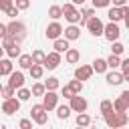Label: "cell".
Returning <instances> with one entry per match:
<instances>
[{
  "label": "cell",
  "instance_id": "cell-20",
  "mask_svg": "<svg viewBox=\"0 0 129 129\" xmlns=\"http://www.w3.org/2000/svg\"><path fill=\"white\" fill-rule=\"evenodd\" d=\"M107 16H109V20H113V22H119V20H123V14H121V8H119V6H113V8H109Z\"/></svg>",
  "mask_w": 129,
  "mask_h": 129
},
{
  "label": "cell",
  "instance_id": "cell-10",
  "mask_svg": "<svg viewBox=\"0 0 129 129\" xmlns=\"http://www.w3.org/2000/svg\"><path fill=\"white\" fill-rule=\"evenodd\" d=\"M58 64H60V52L52 50V52H48V54L44 56V62H42V67H44V69H48V71H54Z\"/></svg>",
  "mask_w": 129,
  "mask_h": 129
},
{
  "label": "cell",
  "instance_id": "cell-36",
  "mask_svg": "<svg viewBox=\"0 0 129 129\" xmlns=\"http://www.w3.org/2000/svg\"><path fill=\"white\" fill-rule=\"evenodd\" d=\"M69 87H71L75 93H81V91H83V81H79V79H73V81H69Z\"/></svg>",
  "mask_w": 129,
  "mask_h": 129
},
{
  "label": "cell",
  "instance_id": "cell-19",
  "mask_svg": "<svg viewBox=\"0 0 129 129\" xmlns=\"http://www.w3.org/2000/svg\"><path fill=\"white\" fill-rule=\"evenodd\" d=\"M52 48H54L56 52H60V54H62V52H64V50L69 48V40H67V38H60V36H58V38H54V42H52Z\"/></svg>",
  "mask_w": 129,
  "mask_h": 129
},
{
  "label": "cell",
  "instance_id": "cell-33",
  "mask_svg": "<svg viewBox=\"0 0 129 129\" xmlns=\"http://www.w3.org/2000/svg\"><path fill=\"white\" fill-rule=\"evenodd\" d=\"M111 111H115V109H113V101L103 99V101H101V113H103V115H107V113H111Z\"/></svg>",
  "mask_w": 129,
  "mask_h": 129
},
{
  "label": "cell",
  "instance_id": "cell-37",
  "mask_svg": "<svg viewBox=\"0 0 129 129\" xmlns=\"http://www.w3.org/2000/svg\"><path fill=\"white\" fill-rule=\"evenodd\" d=\"M14 6L18 10H28L30 8V0H14Z\"/></svg>",
  "mask_w": 129,
  "mask_h": 129
},
{
  "label": "cell",
  "instance_id": "cell-41",
  "mask_svg": "<svg viewBox=\"0 0 129 129\" xmlns=\"http://www.w3.org/2000/svg\"><path fill=\"white\" fill-rule=\"evenodd\" d=\"M18 12H20V10H18V8L14 6V4H12V6L8 8V10H6V14H8L10 18H16V16H18Z\"/></svg>",
  "mask_w": 129,
  "mask_h": 129
},
{
  "label": "cell",
  "instance_id": "cell-39",
  "mask_svg": "<svg viewBox=\"0 0 129 129\" xmlns=\"http://www.w3.org/2000/svg\"><path fill=\"white\" fill-rule=\"evenodd\" d=\"M12 4H14V0H0V12H6Z\"/></svg>",
  "mask_w": 129,
  "mask_h": 129
},
{
  "label": "cell",
  "instance_id": "cell-35",
  "mask_svg": "<svg viewBox=\"0 0 129 129\" xmlns=\"http://www.w3.org/2000/svg\"><path fill=\"white\" fill-rule=\"evenodd\" d=\"M123 50H125V46H123L119 40H113V42H111V52H113V54H123Z\"/></svg>",
  "mask_w": 129,
  "mask_h": 129
},
{
  "label": "cell",
  "instance_id": "cell-30",
  "mask_svg": "<svg viewBox=\"0 0 129 129\" xmlns=\"http://www.w3.org/2000/svg\"><path fill=\"white\" fill-rule=\"evenodd\" d=\"M44 91H46L44 83H34V85H32V89H30V93H32L34 97H42V95H44Z\"/></svg>",
  "mask_w": 129,
  "mask_h": 129
},
{
  "label": "cell",
  "instance_id": "cell-16",
  "mask_svg": "<svg viewBox=\"0 0 129 129\" xmlns=\"http://www.w3.org/2000/svg\"><path fill=\"white\" fill-rule=\"evenodd\" d=\"M14 71V64H12V58H0V77H8L10 73Z\"/></svg>",
  "mask_w": 129,
  "mask_h": 129
},
{
  "label": "cell",
  "instance_id": "cell-2",
  "mask_svg": "<svg viewBox=\"0 0 129 129\" xmlns=\"http://www.w3.org/2000/svg\"><path fill=\"white\" fill-rule=\"evenodd\" d=\"M2 46H4V50H6V54H8L10 58H16V56H20V54H22L20 42H18L12 34H6V36L2 38Z\"/></svg>",
  "mask_w": 129,
  "mask_h": 129
},
{
  "label": "cell",
  "instance_id": "cell-7",
  "mask_svg": "<svg viewBox=\"0 0 129 129\" xmlns=\"http://www.w3.org/2000/svg\"><path fill=\"white\" fill-rule=\"evenodd\" d=\"M119 34H121L119 24L113 22V20H109V22L105 24V28H103V36H105L109 42H113V40H119Z\"/></svg>",
  "mask_w": 129,
  "mask_h": 129
},
{
  "label": "cell",
  "instance_id": "cell-4",
  "mask_svg": "<svg viewBox=\"0 0 129 129\" xmlns=\"http://www.w3.org/2000/svg\"><path fill=\"white\" fill-rule=\"evenodd\" d=\"M20 99H16V95L14 97H8V99H4L2 103H0V109H2V113H6V115H14V113H18L20 111Z\"/></svg>",
  "mask_w": 129,
  "mask_h": 129
},
{
  "label": "cell",
  "instance_id": "cell-21",
  "mask_svg": "<svg viewBox=\"0 0 129 129\" xmlns=\"http://www.w3.org/2000/svg\"><path fill=\"white\" fill-rule=\"evenodd\" d=\"M64 18H67V22L69 24H77V22H81V10H71V12H67L64 14Z\"/></svg>",
  "mask_w": 129,
  "mask_h": 129
},
{
  "label": "cell",
  "instance_id": "cell-26",
  "mask_svg": "<svg viewBox=\"0 0 129 129\" xmlns=\"http://www.w3.org/2000/svg\"><path fill=\"white\" fill-rule=\"evenodd\" d=\"M48 16H50L52 20H58V18L62 16V8H60L58 4H52V6L48 8Z\"/></svg>",
  "mask_w": 129,
  "mask_h": 129
},
{
  "label": "cell",
  "instance_id": "cell-46",
  "mask_svg": "<svg viewBox=\"0 0 129 129\" xmlns=\"http://www.w3.org/2000/svg\"><path fill=\"white\" fill-rule=\"evenodd\" d=\"M119 8H121V14H123V16L129 14V4H123V6H119Z\"/></svg>",
  "mask_w": 129,
  "mask_h": 129
},
{
  "label": "cell",
  "instance_id": "cell-6",
  "mask_svg": "<svg viewBox=\"0 0 129 129\" xmlns=\"http://www.w3.org/2000/svg\"><path fill=\"white\" fill-rule=\"evenodd\" d=\"M85 26H87V30H89L93 36H101V34H103V28H105V24H103V20H101L99 16L87 18V20H85Z\"/></svg>",
  "mask_w": 129,
  "mask_h": 129
},
{
  "label": "cell",
  "instance_id": "cell-23",
  "mask_svg": "<svg viewBox=\"0 0 129 129\" xmlns=\"http://www.w3.org/2000/svg\"><path fill=\"white\" fill-rule=\"evenodd\" d=\"M18 67L20 69H30L32 67V54H20L18 56Z\"/></svg>",
  "mask_w": 129,
  "mask_h": 129
},
{
  "label": "cell",
  "instance_id": "cell-53",
  "mask_svg": "<svg viewBox=\"0 0 129 129\" xmlns=\"http://www.w3.org/2000/svg\"><path fill=\"white\" fill-rule=\"evenodd\" d=\"M2 87H4V85H2V83H0V93H2Z\"/></svg>",
  "mask_w": 129,
  "mask_h": 129
},
{
  "label": "cell",
  "instance_id": "cell-38",
  "mask_svg": "<svg viewBox=\"0 0 129 129\" xmlns=\"http://www.w3.org/2000/svg\"><path fill=\"white\" fill-rule=\"evenodd\" d=\"M60 93H62V97H64V99H71V97L75 95V91H73V89H71L69 85H64V87L60 89Z\"/></svg>",
  "mask_w": 129,
  "mask_h": 129
},
{
  "label": "cell",
  "instance_id": "cell-25",
  "mask_svg": "<svg viewBox=\"0 0 129 129\" xmlns=\"http://www.w3.org/2000/svg\"><path fill=\"white\" fill-rule=\"evenodd\" d=\"M69 115H71L69 105H56V117L58 119H69Z\"/></svg>",
  "mask_w": 129,
  "mask_h": 129
},
{
  "label": "cell",
  "instance_id": "cell-45",
  "mask_svg": "<svg viewBox=\"0 0 129 129\" xmlns=\"http://www.w3.org/2000/svg\"><path fill=\"white\" fill-rule=\"evenodd\" d=\"M6 34H8V28H6V24H2V22H0V40H2Z\"/></svg>",
  "mask_w": 129,
  "mask_h": 129
},
{
  "label": "cell",
  "instance_id": "cell-49",
  "mask_svg": "<svg viewBox=\"0 0 129 129\" xmlns=\"http://www.w3.org/2000/svg\"><path fill=\"white\" fill-rule=\"evenodd\" d=\"M71 2H73V4H75V6H81V4H83V2H85V0H71Z\"/></svg>",
  "mask_w": 129,
  "mask_h": 129
},
{
  "label": "cell",
  "instance_id": "cell-44",
  "mask_svg": "<svg viewBox=\"0 0 129 129\" xmlns=\"http://www.w3.org/2000/svg\"><path fill=\"white\" fill-rule=\"evenodd\" d=\"M20 127L22 129H30L32 127V119H20Z\"/></svg>",
  "mask_w": 129,
  "mask_h": 129
},
{
  "label": "cell",
  "instance_id": "cell-40",
  "mask_svg": "<svg viewBox=\"0 0 129 129\" xmlns=\"http://www.w3.org/2000/svg\"><path fill=\"white\" fill-rule=\"evenodd\" d=\"M111 4V0H93V6L95 8H107Z\"/></svg>",
  "mask_w": 129,
  "mask_h": 129
},
{
  "label": "cell",
  "instance_id": "cell-12",
  "mask_svg": "<svg viewBox=\"0 0 129 129\" xmlns=\"http://www.w3.org/2000/svg\"><path fill=\"white\" fill-rule=\"evenodd\" d=\"M93 73H95V71H93L91 64H79V67L75 69V79H79V81H89Z\"/></svg>",
  "mask_w": 129,
  "mask_h": 129
},
{
  "label": "cell",
  "instance_id": "cell-54",
  "mask_svg": "<svg viewBox=\"0 0 129 129\" xmlns=\"http://www.w3.org/2000/svg\"><path fill=\"white\" fill-rule=\"evenodd\" d=\"M127 4H129V0H127Z\"/></svg>",
  "mask_w": 129,
  "mask_h": 129
},
{
  "label": "cell",
  "instance_id": "cell-48",
  "mask_svg": "<svg viewBox=\"0 0 129 129\" xmlns=\"http://www.w3.org/2000/svg\"><path fill=\"white\" fill-rule=\"evenodd\" d=\"M113 2V6H123V4H127V0H111Z\"/></svg>",
  "mask_w": 129,
  "mask_h": 129
},
{
  "label": "cell",
  "instance_id": "cell-17",
  "mask_svg": "<svg viewBox=\"0 0 129 129\" xmlns=\"http://www.w3.org/2000/svg\"><path fill=\"white\" fill-rule=\"evenodd\" d=\"M79 58H81V52L77 50V48H67L64 50V60L69 62V64H75V62H79Z\"/></svg>",
  "mask_w": 129,
  "mask_h": 129
},
{
  "label": "cell",
  "instance_id": "cell-14",
  "mask_svg": "<svg viewBox=\"0 0 129 129\" xmlns=\"http://www.w3.org/2000/svg\"><path fill=\"white\" fill-rule=\"evenodd\" d=\"M62 34H64V38L71 42V40H77V38L81 36V28H79L77 24H69L67 28H62Z\"/></svg>",
  "mask_w": 129,
  "mask_h": 129
},
{
  "label": "cell",
  "instance_id": "cell-32",
  "mask_svg": "<svg viewBox=\"0 0 129 129\" xmlns=\"http://www.w3.org/2000/svg\"><path fill=\"white\" fill-rule=\"evenodd\" d=\"M77 125H79V127H87V125H91V117H89L85 111L79 113V115H77Z\"/></svg>",
  "mask_w": 129,
  "mask_h": 129
},
{
  "label": "cell",
  "instance_id": "cell-43",
  "mask_svg": "<svg viewBox=\"0 0 129 129\" xmlns=\"http://www.w3.org/2000/svg\"><path fill=\"white\" fill-rule=\"evenodd\" d=\"M119 67H121V73H129V56H127V58H123Z\"/></svg>",
  "mask_w": 129,
  "mask_h": 129
},
{
  "label": "cell",
  "instance_id": "cell-28",
  "mask_svg": "<svg viewBox=\"0 0 129 129\" xmlns=\"http://www.w3.org/2000/svg\"><path fill=\"white\" fill-rule=\"evenodd\" d=\"M119 64H121V58H119V54H113V52H111V54L107 56V67H109V69H117Z\"/></svg>",
  "mask_w": 129,
  "mask_h": 129
},
{
  "label": "cell",
  "instance_id": "cell-5",
  "mask_svg": "<svg viewBox=\"0 0 129 129\" xmlns=\"http://www.w3.org/2000/svg\"><path fill=\"white\" fill-rule=\"evenodd\" d=\"M30 117H32V121H34L36 125H44V123L48 121V111L44 109L42 103H40V105H32V109H30Z\"/></svg>",
  "mask_w": 129,
  "mask_h": 129
},
{
  "label": "cell",
  "instance_id": "cell-51",
  "mask_svg": "<svg viewBox=\"0 0 129 129\" xmlns=\"http://www.w3.org/2000/svg\"><path fill=\"white\" fill-rule=\"evenodd\" d=\"M4 52H6V50H4V46L0 44V58H4Z\"/></svg>",
  "mask_w": 129,
  "mask_h": 129
},
{
  "label": "cell",
  "instance_id": "cell-13",
  "mask_svg": "<svg viewBox=\"0 0 129 129\" xmlns=\"http://www.w3.org/2000/svg\"><path fill=\"white\" fill-rule=\"evenodd\" d=\"M8 85H12L14 89L24 87V73H22V69H20V71H12V73L8 75Z\"/></svg>",
  "mask_w": 129,
  "mask_h": 129
},
{
  "label": "cell",
  "instance_id": "cell-52",
  "mask_svg": "<svg viewBox=\"0 0 129 129\" xmlns=\"http://www.w3.org/2000/svg\"><path fill=\"white\" fill-rule=\"evenodd\" d=\"M123 79H125V81L129 83V73H123Z\"/></svg>",
  "mask_w": 129,
  "mask_h": 129
},
{
  "label": "cell",
  "instance_id": "cell-42",
  "mask_svg": "<svg viewBox=\"0 0 129 129\" xmlns=\"http://www.w3.org/2000/svg\"><path fill=\"white\" fill-rule=\"evenodd\" d=\"M60 8H62V16H64V14H67V12H71V10H75V8H77V6H75V4H73V2H67V4H64V6H60Z\"/></svg>",
  "mask_w": 129,
  "mask_h": 129
},
{
  "label": "cell",
  "instance_id": "cell-27",
  "mask_svg": "<svg viewBox=\"0 0 129 129\" xmlns=\"http://www.w3.org/2000/svg\"><path fill=\"white\" fill-rule=\"evenodd\" d=\"M44 56H46V52H44V50H40V48L32 50V62H36V64H42V62H44Z\"/></svg>",
  "mask_w": 129,
  "mask_h": 129
},
{
  "label": "cell",
  "instance_id": "cell-24",
  "mask_svg": "<svg viewBox=\"0 0 129 129\" xmlns=\"http://www.w3.org/2000/svg\"><path fill=\"white\" fill-rule=\"evenodd\" d=\"M113 109H115V111H123V113H125V111H129V105H127V101H125L123 97H117V99L113 101Z\"/></svg>",
  "mask_w": 129,
  "mask_h": 129
},
{
  "label": "cell",
  "instance_id": "cell-34",
  "mask_svg": "<svg viewBox=\"0 0 129 129\" xmlns=\"http://www.w3.org/2000/svg\"><path fill=\"white\" fill-rule=\"evenodd\" d=\"M0 95H2L4 99H8V97H14V95H16V89H14L12 85H4V87H2V93H0Z\"/></svg>",
  "mask_w": 129,
  "mask_h": 129
},
{
  "label": "cell",
  "instance_id": "cell-15",
  "mask_svg": "<svg viewBox=\"0 0 129 129\" xmlns=\"http://www.w3.org/2000/svg\"><path fill=\"white\" fill-rule=\"evenodd\" d=\"M105 79H107V83L109 85H121V83H125V79H123V73L121 71H109V73H105Z\"/></svg>",
  "mask_w": 129,
  "mask_h": 129
},
{
  "label": "cell",
  "instance_id": "cell-18",
  "mask_svg": "<svg viewBox=\"0 0 129 129\" xmlns=\"http://www.w3.org/2000/svg\"><path fill=\"white\" fill-rule=\"evenodd\" d=\"M91 67H93V71H95V73H99V75L107 73V69H109V67H107V58H99V56L91 62Z\"/></svg>",
  "mask_w": 129,
  "mask_h": 129
},
{
  "label": "cell",
  "instance_id": "cell-11",
  "mask_svg": "<svg viewBox=\"0 0 129 129\" xmlns=\"http://www.w3.org/2000/svg\"><path fill=\"white\" fill-rule=\"evenodd\" d=\"M44 34H46V38H50V40H54V38H58L60 34H62V24L58 22V20H52L48 26H46V30H44Z\"/></svg>",
  "mask_w": 129,
  "mask_h": 129
},
{
  "label": "cell",
  "instance_id": "cell-8",
  "mask_svg": "<svg viewBox=\"0 0 129 129\" xmlns=\"http://www.w3.org/2000/svg\"><path fill=\"white\" fill-rule=\"evenodd\" d=\"M69 101H71V103H69V107H71V111H75V113H83V111H87V107H89L87 99H85V97H81V93H75Z\"/></svg>",
  "mask_w": 129,
  "mask_h": 129
},
{
  "label": "cell",
  "instance_id": "cell-9",
  "mask_svg": "<svg viewBox=\"0 0 129 129\" xmlns=\"http://www.w3.org/2000/svg\"><path fill=\"white\" fill-rule=\"evenodd\" d=\"M42 105H44L46 111L56 109V105H58V95H56L54 91H44V95H42Z\"/></svg>",
  "mask_w": 129,
  "mask_h": 129
},
{
  "label": "cell",
  "instance_id": "cell-31",
  "mask_svg": "<svg viewBox=\"0 0 129 129\" xmlns=\"http://www.w3.org/2000/svg\"><path fill=\"white\" fill-rule=\"evenodd\" d=\"M16 97H18L20 101H28V99L32 97V93H30V89H26V87H20V89H16Z\"/></svg>",
  "mask_w": 129,
  "mask_h": 129
},
{
  "label": "cell",
  "instance_id": "cell-22",
  "mask_svg": "<svg viewBox=\"0 0 129 129\" xmlns=\"http://www.w3.org/2000/svg\"><path fill=\"white\" fill-rule=\"evenodd\" d=\"M28 73H30V77H32V79H40V77L44 75V67H42V64L32 62V67L28 69Z\"/></svg>",
  "mask_w": 129,
  "mask_h": 129
},
{
  "label": "cell",
  "instance_id": "cell-50",
  "mask_svg": "<svg viewBox=\"0 0 129 129\" xmlns=\"http://www.w3.org/2000/svg\"><path fill=\"white\" fill-rule=\"evenodd\" d=\"M123 20H125V26L129 28V14H127V16H123Z\"/></svg>",
  "mask_w": 129,
  "mask_h": 129
},
{
  "label": "cell",
  "instance_id": "cell-1",
  "mask_svg": "<svg viewBox=\"0 0 129 129\" xmlns=\"http://www.w3.org/2000/svg\"><path fill=\"white\" fill-rule=\"evenodd\" d=\"M105 117V123L109 125V127H123V125H127L129 123V115H127V111L123 113V111H111V113H107V115H103Z\"/></svg>",
  "mask_w": 129,
  "mask_h": 129
},
{
  "label": "cell",
  "instance_id": "cell-47",
  "mask_svg": "<svg viewBox=\"0 0 129 129\" xmlns=\"http://www.w3.org/2000/svg\"><path fill=\"white\" fill-rule=\"evenodd\" d=\"M119 97H123L125 101H127V105H129V91H121V95Z\"/></svg>",
  "mask_w": 129,
  "mask_h": 129
},
{
  "label": "cell",
  "instance_id": "cell-29",
  "mask_svg": "<svg viewBox=\"0 0 129 129\" xmlns=\"http://www.w3.org/2000/svg\"><path fill=\"white\" fill-rule=\"evenodd\" d=\"M58 85H60V83H58V79H56V77H48V79L44 81L46 91H56V89H58Z\"/></svg>",
  "mask_w": 129,
  "mask_h": 129
},
{
  "label": "cell",
  "instance_id": "cell-3",
  "mask_svg": "<svg viewBox=\"0 0 129 129\" xmlns=\"http://www.w3.org/2000/svg\"><path fill=\"white\" fill-rule=\"evenodd\" d=\"M6 28H8V34H12L18 42H22L24 38H26V24L22 22V20H16V18H12L8 24H6Z\"/></svg>",
  "mask_w": 129,
  "mask_h": 129
}]
</instances>
